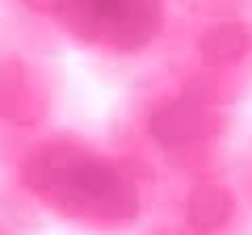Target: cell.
<instances>
[{"instance_id": "10", "label": "cell", "mask_w": 252, "mask_h": 235, "mask_svg": "<svg viewBox=\"0 0 252 235\" xmlns=\"http://www.w3.org/2000/svg\"><path fill=\"white\" fill-rule=\"evenodd\" d=\"M235 164H240V176H244V185H248V193H252V135L240 143V151H235Z\"/></svg>"}, {"instance_id": "6", "label": "cell", "mask_w": 252, "mask_h": 235, "mask_svg": "<svg viewBox=\"0 0 252 235\" xmlns=\"http://www.w3.org/2000/svg\"><path fill=\"white\" fill-rule=\"evenodd\" d=\"M63 105V72L55 51L4 29L0 34V143L55 126Z\"/></svg>"}, {"instance_id": "11", "label": "cell", "mask_w": 252, "mask_h": 235, "mask_svg": "<svg viewBox=\"0 0 252 235\" xmlns=\"http://www.w3.org/2000/svg\"><path fill=\"white\" fill-rule=\"evenodd\" d=\"M135 235H160V231H152V227H147V223H143V227H139V231H135Z\"/></svg>"}, {"instance_id": "2", "label": "cell", "mask_w": 252, "mask_h": 235, "mask_svg": "<svg viewBox=\"0 0 252 235\" xmlns=\"http://www.w3.org/2000/svg\"><path fill=\"white\" fill-rule=\"evenodd\" d=\"M109 139L147 172V181L160 185L235 160L244 143V122L235 105L198 97L156 67L126 88L109 122Z\"/></svg>"}, {"instance_id": "1", "label": "cell", "mask_w": 252, "mask_h": 235, "mask_svg": "<svg viewBox=\"0 0 252 235\" xmlns=\"http://www.w3.org/2000/svg\"><path fill=\"white\" fill-rule=\"evenodd\" d=\"M0 198L38 223L135 235L147 223L152 181L114 139L42 126L0 143Z\"/></svg>"}, {"instance_id": "5", "label": "cell", "mask_w": 252, "mask_h": 235, "mask_svg": "<svg viewBox=\"0 0 252 235\" xmlns=\"http://www.w3.org/2000/svg\"><path fill=\"white\" fill-rule=\"evenodd\" d=\"M147 227L160 235H252V193L240 164L227 160L152 185Z\"/></svg>"}, {"instance_id": "3", "label": "cell", "mask_w": 252, "mask_h": 235, "mask_svg": "<svg viewBox=\"0 0 252 235\" xmlns=\"http://www.w3.org/2000/svg\"><path fill=\"white\" fill-rule=\"evenodd\" d=\"M156 67L219 105L252 101V9H177Z\"/></svg>"}, {"instance_id": "7", "label": "cell", "mask_w": 252, "mask_h": 235, "mask_svg": "<svg viewBox=\"0 0 252 235\" xmlns=\"http://www.w3.org/2000/svg\"><path fill=\"white\" fill-rule=\"evenodd\" d=\"M0 17H4V29L46 46V51H63V38L51 17V0H0Z\"/></svg>"}, {"instance_id": "4", "label": "cell", "mask_w": 252, "mask_h": 235, "mask_svg": "<svg viewBox=\"0 0 252 235\" xmlns=\"http://www.w3.org/2000/svg\"><path fill=\"white\" fill-rule=\"evenodd\" d=\"M172 13V0H51L63 46H76L105 63L156 59Z\"/></svg>"}, {"instance_id": "8", "label": "cell", "mask_w": 252, "mask_h": 235, "mask_svg": "<svg viewBox=\"0 0 252 235\" xmlns=\"http://www.w3.org/2000/svg\"><path fill=\"white\" fill-rule=\"evenodd\" d=\"M38 227H42L38 218L21 214L9 198H0V235H38Z\"/></svg>"}, {"instance_id": "9", "label": "cell", "mask_w": 252, "mask_h": 235, "mask_svg": "<svg viewBox=\"0 0 252 235\" xmlns=\"http://www.w3.org/2000/svg\"><path fill=\"white\" fill-rule=\"evenodd\" d=\"M177 9H252V0H172Z\"/></svg>"}]
</instances>
